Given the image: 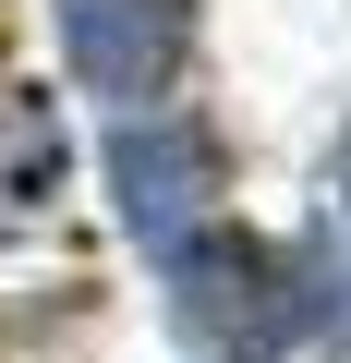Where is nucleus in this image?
<instances>
[{
  "label": "nucleus",
  "mask_w": 351,
  "mask_h": 363,
  "mask_svg": "<svg viewBox=\"0 0 351 363\" xmlns=\"http://www.w3.org/2000/svg\"><path fill=\"white\" fill-rule=\"evenodd\" d=\"M157 315L182 327L194 363H291L315 351V279H303V242L291 230H243V218H206L157 255Z\"/></svg>",
  "instance_id": "obj_1"
},
{
  "label": "nucleus",
  "mask_w": 351,
  "mask_h": 363,
  "mask_svg": "<svg viewBox=\"0 0 351 363\" xmlns=\"http://www.w3.org/2000/svg\"><path fill=\"white\" fill-rule=\"evenodd\" d=\"M97 182H109V218H121V242L169 255L182 230L230 218V133H218L194 97H157V109H109Z\"/></svg>",
  "instance_id": "obj_2"
},
{
  "label": "nucleus",
  "mask_w": 351,
  "mask_h": 363,
  "mask_svg": "<svg viewBox=\"0 0 351 363\" xmlns=\"http://www.w3.org/2000/svg\"><path fill=\"white\" fill-rule=\"evenodd\" d=\"M194 37H206L194 0H49L61 85L97 97V109H157V97H182Z\"/></svg>",
  "instance_id": "obj_3"
},
{
  "label": "nucleus",
  "mask_w": 351,
  "mask_h": 363,
  "mask_svg": "<svg viewBox=\"0 0 351 363\" xmlns=\"http://www.w3.org/2000/svg\"><path fill=\"white\" fill-rule=\"evenodd\" d=\"M61 182H73V133L37 85H0V230L13 218H49L61 206Z\"/></svg>",
  "instance_id": "obj_4"
},
{
  "label": "nucleus",
  "mask_w": 351,
  "mask_h": 363,
  "mask_svg": "<svg viewBox=\"0 0 351 363\" xmlns=\"http://www.w3.org/2000/svg\"><path fill=\"white\" fill-rule=\"evenodd\" d=\"M339 206H351V133H339Z\"/></svg>",
  "instance_id": "obj_5"
}]
</instances>
